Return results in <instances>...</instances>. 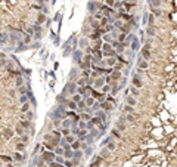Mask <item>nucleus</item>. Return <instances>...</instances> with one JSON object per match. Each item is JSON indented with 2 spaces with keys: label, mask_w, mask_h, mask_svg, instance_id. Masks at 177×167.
I'll use <instances>...</instances> for the list:
<instances>
[{
  "label": "nucleus",
  "mask_w": 177,
  "mask_h": 167,
  "mask_svg": "<svg viewBox=\"0 0 177 167\" xmlns=\"http://www.w3.org/2000/svg\"><path fill=\"white\" fill-rule=\"evenodd\" d=\"M140 56H142L145 61H149V59H151V43H149V42L140 49Z\"/></svg>",
  "instance_id": "nucleus-1"
},
{
  "label": "nucleus",
  "mask_w": 177,
  "mask_h": 167,
  "mask_svg": "<svg viewBox=\"0 0 177 167\" xmlns=\"http://www.w3.org/2000/svg\"><path fill=\"white\" fill-rule=\"evenodd\" d=\"M55 157H56V154L53 152V151H43V154H41V158H43V161L44 163H52V161H55Z\"/></svg>",
  "instance_id": "nucleus-2"
},
{
  "label": "nucleus",
  "mask_w": 177,
  "mask_h": 167,
  "mask_svg": "<svg viewBox=\"0 0 177 167\" xmlns=\"http://www.w3.org/2000/svg\"><path fill=\"white\" fill-rule=\"evenodd\" d=\"M105 83H106V82H105V76H100V77L95 78L92 84H93V89H97V87H102Z\"/></svg>",
  "instance_id": "nucleus-3"
},
{
  "label": "nucleus",
  "mask_w": 177,
  "mask_h": 167,
  "mask_svg": "<svg viewBox=\"0 0 177 167\" xmlns=\"http://www.w3.org/2000/svg\"><path fill=\"white\" fill-rule=\"evenodd\" d=\"M148 67H149L148 61H145L142 56H139V59H137V70H142V71H145V70H148Z\"/></svg>",
  "instance_id": "nucleus-4"
},
{
  "label": "nucleus",
  "mask_w": 177,
  "mask_h": 167,
  "mask_svg": "<svg viewBox=\"0 0 177 167\" xmlns=\"http://www.w3.org/2000/svg\"><path fill=\"white\" fill-rule=\"evenodd\" d=\"M103 161H105L103 158H100L99 155H96V157L93 158V161H92V163L89 164V167H100V166H102V163H103Z\"/></svg>",
  "instance_id": "nucleus-5"
},
{
  "label": "nucleus",
  "mask_w": 177,
  "mask_h": 167,
  "mask_svg": "<svg viewBox=\"0 0 177 167\" xmlns=\"http://www.w3.org/2000/svg\"><path fill=\"white\" fill-rule=\"evenodd\" d=\"M112 108H114V105L112 104H109V102H100V110L102 111H105V112H109V111H112Z\"/></svg>",
  "instance_id": "nucleus-6"
},
{
  "label": "nucleus",
  "mask_w": 177,
  "mask_h": 167,
  "mask_svg": "<svg viewBox=\"0 0 177 167\" xmlns=\"http://www.w3.org/2000/svg\"><path fill=\"white\" fill-rule=\"evenodd\" d=\"M111 77V82H118V80H121V77H123V72L120 71V70H115L112 74L109 76Z\"/></svg>",
  "instance_id": "nucleus-7"
},
{
  "label": "nucleus",
  "mask_w": 177,
  "mask_h": 167,
  "mask_svg": "<svg viewBox=\"0 0 177 167\" xmlns=\"http://www.w3.org/2000/svg\"><path fill=\"white\" fill-rule=\"evenodd\" d=\"M99 157H100V158H103V160H108V158L111 157V151L105 146V148H102V150H100V152H99Z\"/></svg>",
  "instance_id": "nucleus-8"
},
{
  "label": "nucleus",
  "mask_w": 177,
  "mask_h": 167,
  "mask_svg": "<svg viewBox=\"0 0 177 167\" xmlns=\"http://www.w3.org/2000/svg\"><path fill=\"white\" fill-rule=\"evenodd\" d=\"M131 84L136 87V89H140L142 86H143V83H142V80H140V77H137V76H134L133 77V80H131Z\"/></svg>",
  "instance_id": "nucleus-9"
},
{
  "label": "nucleus",
  "mask_w": 177,
  "mask_h": 167,
  "mask_svg": "<svg viewBox=\"0 0 177 167\" xmlns=\"http://www.w3.org/2000/svg\"><path fill=\"white\" fill-rule=\"evenodd\" d=\"M115 129L120 130V132H124V130L127 129V126H126V123H124L123 120H118V121L115 123Z\"/></svg>",
  "instance_id": "nucleus-10"
},
{
  "label": "nucleus",
  "mask_w": 177,
  "mask_h": 167,
  "mask_svg": "<svg viewBox=\"0 0 177 167\" xmlns=\"http://www.w3.org/2000/svg\"><path fill=\"white\" fill-rule=\"evenodd\" d=\"M130 48H131V50H134V52H136V50H140V42L134 37V38H133V42L130 43Z\"/></svg>",
  "instance_id": "nucleus-11"
},
{
  "label": "nucleus",
  "mask_w": 177,
  "mask_h": 167,
  "mask_svg": "<svg viewBox=\"0 0 177 167\" xmlns=\"http://www.w3.org/2000/svg\"><path fill=\"white\" fill-rule=\"evenodd\" d=\"M24 160H25V155H24L22 152H19V151L13 152V161H18V163H21V161H24Z\"/></svg>",
  "instance_id": "nucleus-12"
},
{
  "label": "nucleus",
  "mask_w": 177,
  "mask_h": 167,
  "mask_svg": "<svg viewBox=\"0 0 177 167\" xmlns=\"http://www.w3.org/2000/svg\"><path fill=\"white\" fill-rule=\"evenodd\" d=\"M84 99V102H86V105H87V108H92L95 104H96L97 100L95 99V98H92V96H87V98H83Z\"/></svg>",
  "instance_id": "nucleus-13"
},
{
  "label": "nucleus",
  "mask_w": 177,
  "mask_h": 167,
  "mask_svg": "<svg viewBox=\"0 0 177 167\" xmlns=\"http://www.w3.org/2000/svg\"><path fill=\"white\" fill-rule=\"evenodd\" d=\"M65 105H66L68 110H71V111H77V102H74V100H66Z\"/></svg>",
  "instance_id": "nucleus-14"
},
{
  "label": "nucleus",
  "mask_w": 177,
  "mask_h": 167,
  "mask_svg": "<svg viewBox=\"0 0 177 167\" xmlns=\"http://www.w3.org/2000/svg\"><path fill=\"white\" fill-rule=\"evenodd\" d=\"M62 139H64L66 144H69V145H71V144H74V142L77 140V136H74V134H68V136H64Z\"/></svg>",
  "instance_id": "nucleus-15"
},
{
  "label": "nucleus",
  "mask_w": 177,
  "mask_h": 167,
  "mask_svg": "<svg viewBox=\"0 0 177 167\" xmlns=\"http://www.w3.org/2000/svg\"><path fill=\"white\" fill-rule=\"evenodd\" d=\"M129 92L131 93V96H134V98L140 96V90H139V89H136L134 86H130V87H129Z\"/></svg>",
  "instance_id": "nucleus-16"
},
{
  "label": "nucleus",
  "mask_w": 177,
  "mask_h": 167,
  "mask_svg": "<svg viewBox=\"0 0 177 167\" xmlns=\"http://www.w3.org/2000/svg\"><path fill=\"white\" fill-rule=\"evenodd\" d=\"M97 8H100V4H97L95 2H90V4H89V14H95Z\"/></svg>",
  "instance_id": "nucleus-17"
},
{
  "label": "nucleus",
  "mask_w": 177,
  "mask_h": 167,
  "mask_svg": "<svg viewBox=\"0 0 177 167\" xmlns=\"http://www.w3.org/2000/svg\"><path fill=\"white\" fill-rule=\"evenodd\" d=\"M126 104L130 106H136V98L134 96H126Z\"/></svg>",
  "instance_id": "nucleus-18"
},
{
  "label": "nucleus",
  "mask_w": 177,
  "mask_h": 167,
  "mask_svg": "<svg viewBox=\"0 0 177 167\" xmlns=\"http://www.w3.org/2000/svg\"><path fill=\"white\" fill-rule=\"evenodd\" d=\"M61 124H62V129H71V126H72V121H71V120H68V118H64Z\"/></svg>",
  "instance_id": "nucleus-19"
},
{
  "label": "nucleus",
  "mask_w": 177,
  "mask_h": 167,
  "mask_svg": "<svg viewBox=\"0 0 177 167\" xmlns=\"http://www.w3.org/2000/svg\"><path fill=\"white\" fill-rule=\"evenodd\" d=\"M90 123H92V124H93V126H99V124H102V123H103V121H102V120H100V118L97 117V116H93V117L90 118Z\"/></svg>",
  "instance_id": "nucleus-20"
},
{
  "label": "nucleus",
  "mask_w": 177,
  "mask_h": 167,
  "mask_svg": "<svg viewBox=\"0 0 177 167\" xmlns=\"http://www.w3.org/2000/svg\"><path fill=\"white\" fill-rule=\"evenodd\" d=\"M124 112L126 114H136V110H134V106H130V105H124Z\"/></svg>",
  "instance_id": "nucleus-21"
},
{
  "label": "nucleus",
  "mask_w": 177,
  "mask_h": 167,
  "mask_svg": "<svg viewBox=\"0 0 177 167\" xmlns=\"http://www.w3.org/2000/svg\"><path fill=\"white\" fill-rule=\"evenodd\" d=\"M69 146H71V150H72V151H78V150H81V142L77 139V140H75L74 144H71Z\"/></svg>",
  "instance_id": "nucleus-22"
},
{
  "label": "nucleus",
  "mask_w": 177,
  "mask_h": 167,
  "mask_svg": "<svg viewBox=\"0 0 177 167\" xmlns=\"http://www.w3.org/2000/svg\"><path fill=\"white\" fill-rule=\"evenodd\" d=\"M80 118L83 120V121H86V123H87V121H90L92 114H90V112H81V114H80Z\"/></svg>",
  "instance_id": "nucleus-23"
},
{
  "label": "nucleus",
  "mask_w": 177,
  "mask_h": 167,
  "mask_svg": "<svg viewBox=\"0 0 177 167\" xmlns=\"http://www.w3.org/2000/svg\"><path fill=\"white\" fill-rule=\"evenodd\" d=\"M148 24H149V27L155 25V15L154 14H148Z\"/></svg>",
  "instance_id": "nucleus-24"
},
{
  "label": "nucleus",
  "mask_w": 177,
  "mask_h": 167,
  "mask_svg": "<svg viewBox=\"0 0 177 167\" xmlns=\"http://www.w3.org/2000/svg\"><path fill=\"white\" fill-rule=\"evenodd\" d=\"M151 14H154L155 16H161L162 9H160V8H151Z\"/></svg>",
  "instance_id": "nucleus-25"
},
{
  "label": "nucleus",
  "mask_w": 177,
  "mask_h": 167,
  "mask_svg": "<svg viewBox=\"0 0 177 167\" xmlns=\"http://www.w3.org/2000/svg\"><path fill=\"white\" fill-rule=\"evenodd\" d=\"M109 90H111V84H106V83H105L103 86H102V87H100V92H102L103 95H106V93H108Z\"/></svg>",
  "instance_id": "nucleus-26"
},
{
  "label": "nucleus",
  "mask_w": 177,
  "mask_h": 167,
  "mask_svg": "<svg viewBox=\"0 0 177 167\" xmlns=\"http://www.w3.org/2000/svg\"><path fill=\"white\" fill-rule=\"evenodd\" d=\"M83 154H84V152H83L81 150L74 151V158H72V160H77V161H78V160H80L81 157H83Z\"/></svg>",
  "instance_id": "nucleus-27"
},
{
  "label": "nucleus",
  "mask_w": 177,
  "mask_h": 167,
  "mask_svg": "<svg viewBox=\"0 0 177 167\" xmlns=\"http://www.w3.org/2000/svg\"><path fill=\"white\" fill-rule=\"evenodd\" d=\"M44 21H47L44 14H38V15H37V22H38V24H43Z\"/></svg>",
  "instance_id": "nucleus-28"
},
{
  "label": "nucleus",
  "mask_w": 177,
  "mask_h": 167,
  "mask_svg": "<svg viewBox=\"0 0 177 167\" xmlns=\"http://www.w3.org/2000/svg\"><path fill=\"white\" fill-rule=\"evenodd\" d=\"M111 136L115 138V139H121V133H120V130H117V129H114L112 132H111Z\"/></svg>",
  "instance_id": "nucleus-29"
},
{
  "label": "nucleus",
  "mask_w": 177,
  "mask_h": 167,
  "mask_svg": "<svg viewBox=\"0 0 177 167\" xmlns=\"http://www.w3.org/2000/svg\"><path fill=\"white\" fill-rule=\"evenodd\" d=\"M146 34H148L149 37H154V36H155V28H154V27H148V28H146Z\"/></svg>",
  "instance_id": "nucleus-30"
},
{
  "label": "nucleus",
  "mask_w": 177,
  "mask_h": 167,
  "mask_svg": "<svg viewBox=\"0 0 177 167\" xmlns=\"http://www.w3.org/2000/svg\"><path fill=\"white\" fill-rule=\"evenodd\" d=\"M16 151H19V152H24V151H25V144H22V142H18V144H16Z\"/></svg>",
  "instance_id": "nucleus-31"
},
{
  "label": "nucleus",
  "mask_w": 177,
  "mask_h": 167,
  "mask_svg": "<svg viewBox=\"0 0 177 167\" xmlns=\"http://www.w3.org/2000/svg\"><path fill=\"white\" fill-rule=\"evenodd\" d=\"M102 38H103V42H105V43H111V42H112V37H111V34H109V33L103 34V37H102Z\"/></svg>",
  "instance_id": "nucleus-32"
},
{
  "label": "nucleus",
  "mask_w": 177,
  "mask_h": 167,
  "mask_svg": "<svg viewBox=\"0 0 177 167\" xmlns=\"http://www.w3.org/2000/svg\"><path fill=\"white\" fill-rule=\"evenodd\" d=\"M55 161H56L58 164H62V166H64V161H65L64 155H56V157H55Z\"/></svg>",
  "instance_id": "nucleus-33"
},
{
  "label": "nucleus",
  "mask_w": 177,
  "mask_h": 167,
  "mask_svg": "<svg viewBox=\"0 0 177 167\" xmlns=\"http://www.w3.org/2000/svg\"><path fill=\"white\" fill-rule=\"evenodd\" d=\"M71 100H74V102H80V100H83V96L81 95H78V93H75V95H72V98H71Z\"/></svg>",
  "instance_id": "nucleus-34"
},
{
  "label": "nucleus",
  "mask_w": 177,
  "mask_h": 167,
  "mask_svg": "<svg viewBox=\"0 0 177 167\" xmlns=\"http://www.w3.org/2000/svg\"><path fill=\"white\" fill-rule=\"evenodd\" d=\"M30 108H31V105H30V102H27V104H24V105H22L21 111H22V112H28V111H30Z\"/></svg>",
  "instance_id": "nucleus-35"
},
{
  "label": "nucleus",
  "mask_w": 177,
  "mask_h": 167,
  "mask_svg": "<svg viewBox=\"0 0 177 167\" xmlns=\"http://www.w3.org/2000/svg\"><path fill=\"white\" fill-rule=\"evenodd\" d=\"M3 136H4L6 139H9V138H12V136H13V132H12L10 129H6V130H4V133H3Z\"/></svg>",
  "instance_id": "nucleus-36"
},
{
  "label": "nucleus",
  "mask_w": 177,
  "mask_h": 167,
  "mask_svg": "<svg viewBox=\"0 0 177 167\" xmlns=\"http://www.w3.org/2000/svg\"><path fill=\"white\" fill-rule=\"evenodd\" d=\"M160 2L161 0H151V8H160Z\"/></svg>",
  "instance_id": "nucleus-37"
},
{
  "label": "nucleus",
  "mask_w": 177,
  "mask_h": 167,
  "mask_svg": "<svg viewBox=\"0 0 177 167\" xmlns=\"http://www.w3.org/2000/svg\"><path fill=\"white\" fill-rule=\"evenodd\" d=\"M21 126H22L24 129H28V127H30V121H25V120H21Z\"/></svg>",
  "instance_id": "nucleus-38"
},
{
  "label": "nucleus",
  "mask_w": 177,
  "mask_h": 167,
  "mask_svg": "<svg viewBox=\"0 0 177 167\" xmlns=\"http://www.w3.org/2000/svg\"><path fill=\"white\" fill-rule=\"evenodd\" d=\"M80 46H81V48H86V46H87V40H86L84 37L80 40Z\"/></svg>",
  "instance_id": "nucleus-39"
},
{
  "label": "nucleus",
  "mask_w": 177,
  "mask_h": 167,
  "mask_svg": "<svg viewBox=\"0 0 177 167\" xmlns=\"http://www.w3.org/2000/svg\"><path fill=\"white\" fill-rule=\"evenodd\" d=\"M106 2V6H109V8H114V4H115V0H105Z\"/></svg>",
  "instance_id": "nucleus-40"
},
{
  "label": "nucleus",
  "mask_w": 177,
  "mask_h": 167,
  "mask_svg": "<svg viewBox=\"0 0 177 167\" xmlns=\"http://www.w3.org/2000/svg\"><path fill=\"white\" fill-rule=\"evenodd\" d=\"M100 2H105V0H100Z\"/></svg>",
  "instance_id": "nucleus-41"
}]
</instances>
